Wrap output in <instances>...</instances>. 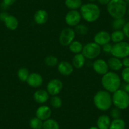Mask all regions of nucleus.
Returning a JSON list of instances; mask_svg holds the SVG:
<instances>
[{
  "instance_id": "obj_1",
  "label": "nucleus",
  "mask_w": 129,
  "mask_h": 129,
  "mask_svg": "<svg viewBox=\"0 0 129 129\" xmlns=\"http://www.w3.org/2000/svg\"><path fill=\"white\" fill-rule=\"evenodd\" d=\"M101 84L104 89L110 93H113L120 89L121 79L120 76L115 72H108L103 75Z\"/></svg>"
},
{
  "instance_id": "obj_2",
  "label": "nucleus",
  "mask_w": 129,
  "mask_h": 129,
  "mask_svg": "<svg viewBox=\"0 0 129 129\" xmlns=\"http://www.w3.org/2000/svg\"><path fill=\"white\" fill-rule=\"evenodd\" d=\"M93 102L95 107L101 111H107L112 105V96L106 90L97 92L93 98Z\"/></svg>"
},
{
  "instance_id": "obj_3",
  "label": "nucleus",
  "mask_w": 129,
  "mask_h": 129,
  "mask_svg": "<svg viewBox=\"0 0 129 129\" xmlns=\"http://www.w3.org/2000/svg\"><path fill=\"white\" fill-rule=\"evenodd\" d=\"M107 11L114 19L123 18L127 12V3L124 0H111L107 5Z\"/></svg>"
},
{
  "instance_id": "obj_4",
  "label": "nucleus",
  "mask_w": 129,
  "mask_h": 129,
  "mask_svg": "<svg viewBox=\"0 0 129 129\" xmlns=\"http://www.w3.org/2000/svg\"><path fill=\"white\" fill-rule=\"evenodd\" d=\"M101 11L97 5L87 3L80 7L81 17L87 22H94L100 17Z\"/></svg>"
},
{
  "instance_id": "obj_5",
  "label": "nucleus",
  "mask_w": 129,
  "mask_h": 129,
  "mask_svg": "<svg viewBox=\"0 0 129 129\" xmlns=\"http://www.w3.org/2000/svg\"><path fill=\"white\" fill-rule=\"evenodd\" d=\"M112 102L120 110H125L129 106V94L123 89H118L113 92Z\"/></svg>"
},
{
  "instance_id": "obj_6",
  "label": "nucleus",
  "mask_w": 129,
  "mask_h": 129,
  "mask_svg": "<svg viewBox=\"0 0 129 129\" xmlns=\"http://www.w3.org/2000/svg\"><path fill=\"white\" fill-rule=\"evenodd\" d=\"M111 54L113 57L121 59L129 56V43L125 41L115 43L112 46Z\"/></svg>"
},
{
  "instance_id": "obj_7",
  "label": "nucleus",
  "mask_w": 129,
  "mask_h": 129,
  "mask_svg": "<svg viewBox=\"0 0 129 129\" xmlns=\"http://www.w3.org/2000/svg\"><path fill=\"white\" fill-rule=\"evenodd\" d=\"M101 52V47L95 43H89L83 47L82 54L85 58L89 59H93L96 58Z\"/></svg>"
},
{
  "instance_id": "obj_8",
  "label": "nucleus",
  "mask_w": 129,
  "mask_h": 129,
  "mask_svg": "<svg viewBox=\"0 0 129 129\" xmlns=\"http://www.w3.org/2000/svg\"><path fill=\"white\" fill-rule=\"evenodd\" d=\"M75 37V32L71 28H65L62 30L59 34V42L63 46H69L73 41Z\"/></svg>"
},
{
  "instance_id": "obj_9",
  "label": "nucleus",
  "mask_w": 129,
  "mask_h": 129,
  "mask_svg": "<svg viewBox=\"0 0 129 129\" xmlns=\"http://www.w3.org/2000/svg\"><path fill=\"white\" fill-rule=\"evenodd\" d=\"M46 88L49 94L52 96L56 95L63 89V82L58 79H52L48 82Z\"/></svg>"
},
{
  "instance_id": "obj_10",
  "label": "nucleus",
  "mask_w": 129,
  "mask_h": 129,
  "mask_svg": "<svg viewBox=\"0 0 129 129\" xmlns=\"http://www.w3.org/2000/svg\"><path fill=\"white\" fill-rule=\"evenodd\" d=\"M81 15L77 10H70L65 16V22L69 26H76L81 20Z\"/></svg>"
},
{
  "instance_id": "obj_11",
  "label": "nucleus",
  "mask_w": 129,
  "mask_h": 129,
  "mask_svg": "<svg viewBox=\"0 0 129 129\" xmlns=\"http://www.w3.org/2000/svg\"><path fill=\"white\" fill-rule=\"evenodd\" d=\"M93 70L98 74L105 75L108 72L109 67L108 63L103 59H98L92 64Z\"/></svg>"
},
{
  "instance_id": "obj_12",
  "label": "nucleus",
  "mask_w": 129,
  "mask_h": 129,
  "mask_svg": "<svg viewBox=\"0 0 129 129\" xmlns=\"http://www.w3.org/2000/svg\"><path fill=\"white\" fill-rule=\"evenodd\" d=\"M94 43L100 45V46H103L105 44L110 43L111 41V35L106 31H100L94 36Z\"/></svg>"
},
{
  "instance_id": "obj_13",
  "label": "nucleus",
  "mask_w": 129,
  "mask_h": 129,
  "mask_svg": "<svg viewBox=\"0 0 129 129\" xmlns=\"http://www.w3.org/2000/svg\"><path fill=\"white\" fill-rule=\"evenodd\" d=\"M27 82L29 86L34 88H38L41 86L43 83V78L38 73H32L30 74Z\"/></svg>"
},
{
  "instance_id": "obj_14",
  "label": "nucleus",
  "mask_w": 129,
  "mask_h": 129,
  "mask_svg": "<svg viewBox=\"0 0 129 129\" xmlns=\"http://www.w3.org/2000/svg\"><path fill=\"white\" fill-rule=\"evenodd\" d=\"M58 70L61 75L69 76L72 74L74 71V66L67 61H62L58 64Z\"/></svg>"
},
{
  "instance_id": "obj_15",
  "label": "nucleus",
  "mask_w": 129,
  "mask_h": 129,
  "mask_svg": "<svg viewBox=\"0 0 129 129\" xmlns=\"http://www.w3.org/2000/svg\"><path fill=\"white\" fill-rule=\"evenodd\" d=\"M36 117L41 120L42 121H45L49 119L51 115V110L48 106L43 105L37 109L36 111Z\"/></svg>"
},
{
  "instance_id": "obj_16",
  "label": "nucleus",
  "mask_w": 129,
  "mask_h": 129,
  "mask_svg": "<svg viewBox=\"0 0 129 129\" xmlns=\"http://www.w3.org/2000/svg\"><path fill=\"white\" fill-rule=\"evenodd\" d=\"M49 93L44 89L36 90L34 94V99L38 103L43 104L46 103L49 100Z\"/></svg>"
},
{
  "instance_id": "obj_17",
  "label": "nucleus",
  "mask_w": 129,
  "mask_h": 129,
  "mask_svg": "<svg viewBox=\"0 0 129 129\" xmlns=\"http://www.w3.org/2000/svg\"><path fill=\"white\" fill-rule=\"evenodd\" d=\"M48 13L44 10H39L35 13L34 19L36 23L38 25H43L46 23L48 20Z\"/></svg>"
},
{
  "instance_id": "obj_18",
  "label": "nucleus",
  "mask_w": 129,
  "mask_h": 129,
  "mask_svg": "<svg viewBox=\"0 0 129 129\" xmlns=\"http://www.w3.org/2000/svg\"><path fill=\"white\" fill-rule=\"evenodd\" d=\"M107 63L108 64L109 69L115 72L119 71L123 67L122 61L120 60V59L116 58V57L113 56L112 58H110Z\"/></svg>"
},
{
  "instance_id": "obj_19",
  "label": "nucleus",
  "mask_w": 129,
  "mask_h": 129,
  "mask_svg": "<svg viewBox=\"0 0 129 129\" xmlns=\"http://www.w3.org/2000/svg\"><path fill=\"white\" fill-rule=\"evenodd\" d=\"M111 124V120L108 115L100 116L97 121V125L99 129H108Z\"/></svg>"
},
{
  "instance_id": "obj_20",
  "label": "nucleus",
  "mask_w": 129,
  "mask_h": 129,
  "mask_svg": "<svg viewBox=\"0 0 129 129\" xmlns=\"http://www.w3.org/2000/svg\"><path fill=\"white\" fill-rule=\"evenodd\" d=\"M4 23L7 28L11 30H15L18 27V21L13 15H8L4 21Z\"/></svg>"
},
{
  "instance_id": "obj_21",
  "label": "nucleus",
  "mask_w": 129,
  "mask_h": 129,
  "mask_svg": "<svg viewBox=\"0 0 129 129\" xmlns=\"http://www.w3.org/2000/svg\"><path fill=\"white\" fill-rule=\"evenodd\" d=\"M85 59L86 58L84 57V56L82 53L76 54L73 58L72 65L74 66V67L77 69H81L85 64Z\"/></svg>"
},
{
  "instance_id": "obj_22",
  "label": "nucleus",
  "mask_w": 129,
  "mask_h": 129,
  "mask_svg": "<svg viewBox=\"0 0 129 129\" xmlns=\"http://www.w3.org/2000/svg\"><path fill=\"white\" fill-rule=\"evenodd\" d=\"M125 36L123 31L120 30H117L111 33V40L115 43H120L121 41H123Z\"/></svg>"
},
{
  "instance_id": "obj_23",
  "label": "nucleus",
  "mask_w": 129,
  "mask_h": 129,
  "mask_svg": "<svg viewBox=\"0 0 129 129\" xmlns=\"http://www.w3.org/2000/svg\"><path fill=\"white\" fill-rule=\"evenodd\" d=\"M69 46L70 51L75 54H79V53H80V52L82 51L83 47H84L82 44L78 41H74Z\"/></svg>"
},
{
  "instance_id": "obj_24",
  "label": "nucleus",
  "mask_w": 129,
  "mask_h": 129,
  "mask_svg": "<svg viewBox=\"0 0 129 129\" xmlns=\"http://www.w3.org/2000/svg\"><path fill=\"white\" fill-rule=\"evenodd\" d=\"M65 5L71 10H76L82 7L81 0H65Z\"/></svg>"
},
{
  "instance_id": "obj_25",
  "label": "nucleus",
  "mask_w": 129,
  "mask_h": 129,
  "mask_svg": "<svg viewBox=\"0 0 129 129\" xmlns=\"http://www.w3.org/2000/svg\"><path fill=\"white\" fill-rule=\"evenodd\" d=\"M43 129H59V125L55 120L49 118L43 122Z\"/></svg>"
},
{
  "instance_id": "obj_26",
  "label": "nucleus",
  "mask_w": 129,
  "mask_h": 129,
  "mask_svg": "<svg viewBox=\"0 0 129 129\" xmlns=\"http://www.w3.org/2000/svg\"><path fill=\"white\" fill-rule=\"evenodd\" d=\"M110 129H125V122L121 118L114 119L112 121H111Z\"/></svg>"
},
{
  "instance_id": "obj_27",
  "label": "nucleus",
  "mask_w": 129,
  "mask_h": 129,
  "mask_svg": "<svg viewBox=\"0 0 129 129\" xmlns=\"http://www.w3.org/2000/svg\"><path fill=\"white\" fill-rule=\"evenodd\" d=\"M126 23V20L124 18H116V19H114L112 22L111 26L115 30H117L123 29Z\"/></svg>"
},
{
  "instance_id": "obj_28",
  "label": "nucleus",
  "mask_w": 129,
  "mask_h": 129,
  "mask_svg": "<svg viewBox=\"0 0 129 129\" xmlns=\"http://www.w3.org/2000/svg\"><path fill=\"white\" fill-rule=\"evenodd\" d=\"M30 75L29 71L27 68H20L17 72V76L19 80L22 82H27V79Z\"/></svg>"
},
{
  "instance_id": "obj_29",
  "label": "nucleus",
  "mask_w": 129,
  "mask_h": 129,
  "mask_svg": "<svg viewBox=\"0 0 129 129\" xmlns=\"http://www.w3.org/2000/svg\"><path fill=\"white\" fill-rule=\"evenodd\" d=\"M29 125L32 129H43V122L38 117L32 118L30 120Z\"/></svg>"
},
{
  "instance_id": "obj_30",
  "label": "nucleus",
  "mask_w": 129,
  "mask_h": 129,
  "mask_svg": "<svg viewBox=\"0 0 129 129\" xmlns=\"http://www.w3.org/2000/svg\"><path fill=\"white\" fill-rule=\"evenodd\" d=\"M44 63L48 67H53L58 64V59L54 56H48L44 59Z\"/></svg>"
},
{
  "instance_id": "obj_31",
  "label": "nucleus",
  "mask_w": 129,
  "mask_h": 129,
  "mask_svg": "<svg viewBox=\"0 0 129 129\" xmlns=\"http://www.w3.org/2000/svg\"><path fill=\"white\" fill-rule=\"evenodd\" d=\"M75 32L77 34L80 36H85L88 33V27L85 25L84 24H78L75 26Z\"/></svg>"
},
{
  "instance_id": "obj_32",
  "label": "nucleus",
  "mask_w": 129,
  "mask_h": 129,
  "mask_svg": "<svg viewBox=\"0 0 129 129\" xmlns=\"http://www.w3.org/2000/svg\"><path fill=\"white\" fill-rule=\"evenodd\" d=\"M50 103L54 108H59L62 105V100L58 95H53L51 98Z\"/></svg>"
},
{
  "instance_id": "obj_33",
  "label": "nucleus",
  "mask_w": 129,
  "mask_h": 129,
  "mask_svg": "<svg viewBox=\"0 0 129 129\" xmlns=\"http://www.w3.org/2000/svg\"><path fill=\"white\" fill-rule=\"evenodd\" d=\"M121 111L120 109L117 108H115L112 109L110 112V116L112 118L114 119H118L120 118L121 117Z\"/></svg>"
},
{
  "instance_id": "obj_34",
  "label": "nucleus",
  "mask_w": 129,
  "mask_h": 129,
  "mask_svg": "<svg viewBox=\"0 0 129 129\" xmlns=\"http://www.w3.org/2000/svg\"><path fill=\"white\" fill-rule=\"evenodd\" d=\"M121 77L126 83H129V67H125L121 72Z\"/></svg>"
},
{
  "instance_id": "obj_35",
  "label": "nucleus",
  "mask_w": 129,
  "mask_h": 129,
  "mask_svg": "<svg viewBox=\"0 0 129 129\" xmlns=\"http://www.w3.org/2000/svg\"><path fill=\"white\" fill-rule=\"evenodd\" d=\"M112 46L110 43H108V44H105V45L103 46V51L104 53H106V54H110L111 52V49H112Z\"/></svg>"
},
{
  "instance_id": "obj_36",
  "label": "nucleus",
  "mask_w": 129,
  "mask_h": 129,
  "mask_svg": "<svg viewBox=\"0 0 129 129\" xmlns=\"http://www.w3.org/2000/svg\"><path fill=\"white\" fill-rule=\"evenodd\" d=\"M123 32L126 37L129 38V22L125 23V26L123 28Z\"/></svg>"
},
{
  "instance_id": "obj_37",
  "label": "nucleus",
  "mask_w": 129,
  "mask_h": 129,
  "mask_svg": "<svg viewBox=\"0 0 129 129\" xmlns=\"http://www.w3.org/2000/svg\"><path fill=\"white\" fill-rule=\"evenodd\" d=\"M122 61L123 66H124L125 67H129V57H126V58H123Z\"/></svg>"
},
{
  "instance_id": "obj_38",
  "label": "nucleus",
  "mask_w": 129,
  "mask_h": 129,
  "mask_svg": "<svg viewBox=\"0 0 129 129\" xmlns=\"http://www.w3.org/2000/svg\"><path fill=\"white\" fill-rule=\"evenodd\" d=\"M9 15L8 13L5 12H3L2 13H0V20L4 22L5 20L7 18V17Z\"/></svg>"
},
{
  "instance_id": "obj_39",
  "label": "nucleus",
  "mask_w": 129,
  "mask_h": 129,
  "mask_svg": "<svg viewBox=\"0 0 129 129\" xmlns=\"http://www.w3.org/2000/svg\"><path fill=\"white\" fill-rule=\"evenodd\" d=\"M17 0H3V3L5 5H7V6L10 7V6L14 4L16 2Z\"/></svg>"
},
{
  "instance_id": "obj_40",
  "label": "nucleus",
  "mask_w": 129,
  "mask_h": 129,
  "mask_svg": "<svg viewBox=\"0 0 129 129\" xmlns=\"http://www.w3.org/2000/svg\"><path fill=\"white\" fill-rule=\"evenodd\" d=\"M98 1L100 4L103 5H107L111 0H98Z\"/></svg>"
},
{
  "instance_id": "obj_41",
  "label": "nucleus",
  "mask_w": 129,
  "mask_h": 129,
  "mask_svg": "<svg viewBox=\"0 0 129 129\" xmlns=\"http://www.w3.org/2000/svg\"><path fill=\"white\" fill-rule=\"evenodd\" d=\"M123 90H124L128 94H129V83H126L125 84H124L123 89Z\"/></svg>"
},
{
  "instance_id": "obj_42",
  "label": "nucleus",
  "mask_w": 129,
  "mask_h": 129,
  "mask_svg": "<svg viewBox=\"0 0 129 129\" xmlns=\"http://www.w3.org/2000/svg\"><path fill=\"white\" fill-rule=\"evenodd\" d=\"M89 129H99L98 127H95V126H91Z\"/></svg>"
},
{
  "instance_id": "obj_43",
  "label": "nucleus",
  "mask_w": 129,
  "mask_h": 129,
  "mask_svg": "<svg viewBox=\"0 0 129 129\" xmlns=\"http://www.w3.org/2000/svg\"><path fill=\"white\" fill-rule=\"evenodd\" d=\"M126 3H129V0H124Z\"/></svg>"
},
{
  "instance_id": "obj_44",
  "label": "nucleus",
  "mask_w": 129,
  "mask_h": 129,
  "mask_svg": "<svg viewBox=\"0 0 129 129\" xmlns=\"http://www.w3.org/2000/svg\"><path fill=\"white\" fill-rule=\"evenodd\" d=\"M128 13V15H129V8L128 9V10H127V12H126Z\"/></svg>"
},
{
  "instance_id": "obj_45",
  "label": "nucleus",
  "mask_w": 129,
  "mask_h": 129,
  "mask_svg": "<svg viewBox=\"0 0 129 129\" xmlns=\"http://www.w3.org/2000/svg\"><path fill=\"white\" fill-rule=\"evenodd\" d=\"M89 1H90V2H94V1H95V0H89Z\"/></svg>"
}]
</instances>
